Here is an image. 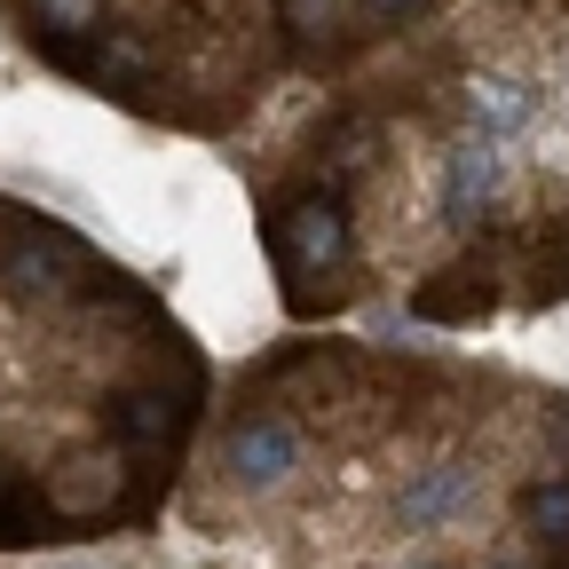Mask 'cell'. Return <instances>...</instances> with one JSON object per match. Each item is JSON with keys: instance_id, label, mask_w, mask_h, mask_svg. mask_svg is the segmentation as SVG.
Here are the masks:
<instances>
[{"instance_id": "6da1fadb", "label": "cell", "mask_w": 569, "mask_h": 569, "mask_svg": "<svg viewBox=\"0 0 569 569\" xmlns=\"http://www.w3.org/2000/svg\"><path fill=\"white\" fill-rule=\"evenodd\" d=\"M277 269H284V301L301 317H325L348 301V198L340 190H301L277 222Z\"/></svg>"}, {"instance_id": "7a4b0ae2", "label": "cell", "mask_w": 569, "mask_h": 569, "mask_svg": "<svg viewBox=\"0 0 569 569\" xmlns=\"http://www.w3.org/2000/svg\"><path fill=\"white\" fill-rule=\"evenodd\" d=\"M96 284V253L80 238H63L56 222H9L0 238V293L24 301V309H48V301H71Z\"/></svg>"}, {"instance_id": "3957f363", "label": "cell", "mask_w": 569, "mask_h": 569, "mask_svg": "<svg viewBox=\"0 0 569 569\" xmlns=\"http://www.w3.org/2000/svg\"><path fill=\"white\" fill-rule=\"evenodd\" d=\"M301 467V427L293 419H269V411H246L230 436H222V475L246 490V498H269L284 490Z\"/></svg>"}, {"instance_id": "277c9868", "label": "cell", "mask_w": 569, "mask_h": 569, "mask_svg": "<svg viewBox=\"0 0 569 569\" xmlns=\"http://www.w3.org/2000/svg\"><path fill=\"white\" fill-rule=\"evenodd\" d=\"M475 498H482V475L467 459H427L396 482V530H451L475 515Z\"/></svg>"}, {"instance_id": "5b68a950", "label": "cell", "mask_w": 569, "mask_h": 569, "mask_svg": "<svg viewBox=\"0 0 569 569\" xmlns=\"http://www.w3.org/2000/svg\"><path fill=\"white\" fill-rule=\"evenodd\" d=\"M190 411H198V380L190 388L151 380V388H119L111 396V427H119V443H134V451H167L190 427Z\"/></svg>"}, {"instance_id": "8992f818", "label": "cell", "mask_w": 569, "mask_h": 569, "mask_svg": "<svg viewBox=\"0 0 569 569\" xmlns=\"http://www.w3.org/2000/svg\"><path fill=\"white\" fill-rule=\"evenodd\" d=\"M498 182H507V151H498L490 134H459L451 151H443V213H451L459 230H475L482 213H490Z\"/></svg>"}, {"instance_id": "52a82bcc", "label": "cell", "mask_w": 569, "mask_h": 569, "mask_svg": "<svg viewBox=\"0 0 569 569\" xmlns=\"http://www.w3.org/2000/svg\"><path fill=\"white\" fill-rule=\"evenodd\" d=\"M411 309L436 317V325H482V317L498 309V261H490V253L451 261L443 277H427L419 293H411Z\"/></svg>"}, {"instance_id": "ba28073f", "label": "cell", "mask_w": 569, "mask_h": 569, "mask_svg": "<svg viewBox=\"0 0 569 569\" xmlns=\"http://www.w3.org/2000/svg\"><path fill=\"white\" fill-rule=\"evenodd\" d=\"M530 88L522 80H507V71H482V80H467V119H475V134H490V142H507V134H522L530 127Z\"/></svg>"}, {"instance_id": "9c48e42d", "label": "cell", "mask_w": 569, "mask_h": 569, "mask_svg": "<svg viewBox=\"0 0 569 569\" xmlns=\"http://www.w3.org/2000/svg\"><path fill=\"white\" fill-rule=\"evenodd\" d=\"M48 498H56V515H103L111 498H119V459H63V475L48 482Z\"/></svg>"}, {"instance_id": "30bf717a", "label": "cell", "mask_w": 569, "mask_h": 569, "mask_svg": "<svg viewBox=\"0 0 569 569\" xmlns=\"http://www.w3.org/2000/svg\"><path fill=\"white\" fill-rule=\"evenodd\" d=\"M24 32L32 48H71L103 32V0H24Z\"/></svg>"}, {"instance_id": "8fae6325", "label": "cell", "mask_w": 569, "mask_h": 569, "mask_svg": "<svg viewBox=\"0 0 569 569\" xmlns=\"http://www.w3.org/2000/svg\"><path fill=\"white\" fill-rule=\"evenodd\" d=\"M522 522H530V538H538L546 553H569V475L530 482V498H522Z\"/></svg>"}, {"instance_id": "7c38bea8", "label": "cell", "mask_w": 569, "mask_h": 569, "mask_svg": "<svg viewBox=\"0 0 569 569\" xmlns=\"http://www.w3.org/2000/svg\"><path fill=\"white\" fill-rule=\"evenodd\" d=\"M32 482L24 475H9V467H0V538H32Z\"/></svg>"}, {"instance_id": "4fadbf2b", "label": "cell", "mask_w": 569, "mask_h": 569, "mask_svg": "<svg viewBox=\"0 0 569 569\" xmlns=\"http://www.w3.org/2000/svg\"><path fill=\"white\" fill-rule=\"evenodd\" d=\"M365 9H372V17H388V24H396V17H419V9H427V0H365Z\"/></svg>"}, {"instance_id": "5bb4252c", "label": "cell", "mask_w": 569, "mask_h": 569, "mask_svg": "<svg viewBox=\"0 0 569 569\" xmlns=\"http://www.w3.org/2000/svg\"><path fill=\"white\" fill-rule=\"evenodd\" d=\"M482 569H530V561H522V553H498V561H482Z\"/></svg>"}, {"instance_id": "9a60e30c", "label": "cell", "mask_w": 569, "mask_h": 569, "mask_svg": "<svg viewBox=\"0 0 569 569\" xmlns=\"http://www.w3.org/2000/svg\"><path fill=\"white\" fill-rule=\"evenodd\" d=\"M403 569H443V561H403Z\"/></svg>"}]
</instances>
